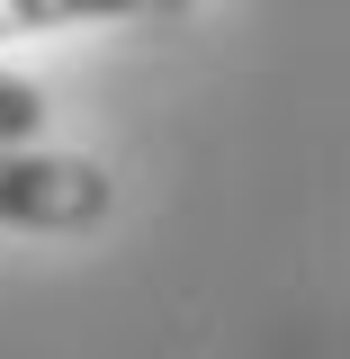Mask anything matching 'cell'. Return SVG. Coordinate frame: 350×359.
I'll return each instance as SVG.
<instances>
[{
    "label": "cell",
    "mask_w": 350,
    "mask_h": 359,
    "mask_svg": "<svg viewBox=\"0 0 350 359\" xmlns=\"http://www.w3.org/2000/svg\"><path fill=\"white\" fill-rule=\"evenodd\" d=\"M117 207V180L90 153H54V144H0V224L18 233H90Z\"/></svg>",
    "instance_id": "cell-1"
},
{
    "label": "cell",
    "mask_w": 350,
    "mask_h": 359,
    "mask_svg": "<svg viewBox=\"0 0 350 359\" xmlns=\"http://www.w3.org/2000/svg\"><path fill=\"white\" fill-rule=\"evenodd\" d=\"M198 0H0V45L18 36H54V27H81V18H180Z\"/></svg>",
    "instance_id": "cell-2"
},
{
    "label": "cell",
    "mask_w": 350,
    "mask_h": 359,
    "mask_svg": "<svg viewBox=\"0 0 350 359\" xmlns=\"http://www.w3.org/2000/svg\"><path fill=\"white\" fill-rule=\"evenodd\" d=\"M36 126H45V90L0 72V144H36Z\"/></svg>",
    "instance_id": "cell-3"
}]
</instances>
